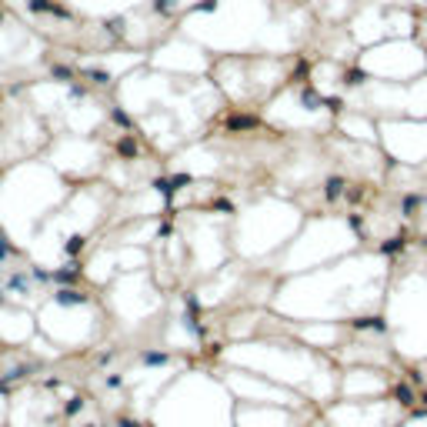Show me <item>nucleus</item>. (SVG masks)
<instances>
[{
  "instance_id": "nucleus-9",
  "label": "nucleus",
  "mask_w": 427,
  "mask_h": 427,
  "mask_svg": "<svg viewBox=\"0 0 427 427\" xmlns=\"http://www.w3.org/2000/svg\"><path fill=\"white\" fill-rule=\"evenodd\" d=\"M90 427H94V424H90Z\"/></svg>"
},
{
  "instance_id": "nucleus-1",
  "label": "nucleus",
  "mask_w": 427,
  "mask_h": 427,
  "mask_svg": "<svg viewBox=\"0 0 427 427\" xmlns=\"http://www.w3.org/2000/svg\"><path fill=\"white\" fill-rule=\"evenodd\" d=\"M84 300H87V297H84V294H77V290H57V304H84Z\"/></svg>"
},
{
  "instance_id": "nucleus-7",
  "label": "nucleus",
  "mask_w": 427,
  "mask_h": 427,
  "mask_svg": "<svg viewBox=\"0 0 427 427\" xmlns=\"http://www.w3.org/2000/svg\"><path fill=\"white\" fill-rule=\"evenodd\" d=\"M0 20H4V17H0Z\"/></svg>"
},
{
  "instance_id": "nucleus-5",
  "label": "nucleus",
  "mask_w": 427,
  "mask_h": 427,
  "mask_svg": "<svg viewBox=\"0 0 427 427\" xmlns=\"http://www.w3.org/2000/svg\"><path fill=\"white\" fill-rule=\"evenodd\" d=\"M81 244H84V241H81V237H73V241H70V244H67V250H70V254H73V250H81Z\"/></svg>"
},
{
  "instance_id": "nucleus-8",
  "label": "nucleus",
  "mask_w": 427,
  "mask_h": 427,
  "mask_svg": "<svg viewBox=\"0 0 427 427\" xmlns=\"http://www.w3.org/2000/svg\"><path fill=\"white\" fill-rule=\"evenodd\" d=\"M0 384H4V380H0Z\"/></svg>"
},
{
  "instance_id": "nucleus-4",
  "label": "nucleus",
  "mask_w": 427,
  "mask_h": 427,
  "mask_svg": "<svg viewBox=\"0 0 427 427\" xmlns=\"http://www.w3.org/2000/svg\"><path fill=\"white\" fill-rule=\"evenodd\" d=\"M81 407H84V401H81V397H73V401L67 404V414H77V411H81Z\"/></svg>"
},
{
  "instance_id": "nucleus-2",
  "label": "nucleus",
  "mask_w": 427,
  "mask_h": 427,
  "mask_svg": "<svg viewBox=\"0 0 427 427\" xmlns=\"http://www.w3.org/2000/svg\"><path fill=\"white\" fill-rule=\"evenodd\" d=\"M10 254H17V250H14V244L7 241V234H4V230H0V260H7Z\"/></svg>"
},
{
  "instance_id": "nucleus-3",
  "label": "nucleus",
  "mask_w": 427,
  "mask_h": 427,
  "mask_svg": "<svg viewBox=\"0 0 427 427\" xmlns=\"http://www.w3.org/2000/svg\"><path fill=\"white\" fill-rule=\"evenodd\" d=\"M7 287H10V290H20V294H24V290H27V281L17 274V277H10V281H7Z\"/></svg>"
},
{
  "instance_id": "nucleus-6",
  "label": "nucleus",
  "mask_w": 427,
  "mask_h": 427,
  "mask_svg": "<svg viewBox=\"0 0 427 427\" xmlns=\"http://www.w3.org/2000/svg\"><path fill=\"white\" fill-rule=\"evenodd\" d=\"M0 307H4V290H0Z\"/></svg>"
}]
</instances>
